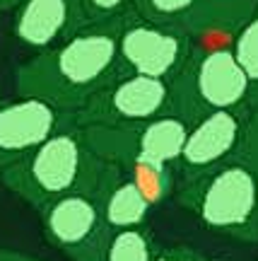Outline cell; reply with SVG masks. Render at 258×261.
Listing matches in <instances>:
<instances>
[{"label":"cell","mask_w":258,"mask_h":261,"mask_svg":"<svg viewBox=\"0 0 258 261\" xmlns=\"http://www.w3.org/2000/svg\"><path fill=\"white\" fill-rule=\"evenodd\" d=\"M119 24H84L73 37L39 51L17 68L19 97H34L65 114L80 112L94 94L119 77Z\"/></svg>","instance_id":"obj_1"},{"label":"cell","mask_w":258,"mask_h":261,"mask_svg":"<svg viewBox=\"0 0 258 261\" xmlns=\"http://www.w3.org/2000/svg\"><path fill=\"white\" fill-rule=\"evenodd\" d=\"M113 165L94 155L82 130L68 123L0 174V184L41 211L68 194L99 196Z\"/></svg>","instance_id":"obj_2"},{"label":"cell","mask_w":258,"mask_h":261,"mask_svg":"<svg viewBox=\"0 0 258 261\" xmlns=\"http://www.w3.org/2000/svg\"><path fill=\"white\" fill-rule=\"evenodd\" d=\"M179 203L205 230L258 244V172L241 155L186 181Z\"/></svg>","instance_id":"obj_3"},{"label":"cell","mask_w":258,"mask_h":261,"mask_svg":"<svg viewBox=\"0 0 258 261\" xmlns=\"http://www.w3.org/2000/svg\"><path fill=\"white\" fill-rule=\"evenodd\" d=\"M251 85L230 44L193 48L171 80V112L193 123L210 112H249Z\"/></svg>","instance_id":"obj_4"},{"label":"cell","mask_w":258,"mask_h":261,"mask_svg":"<svg viewBox=\"0 0 258 261\" xmlns=\"http://www.w3.org/2000/svg\"><path fill=\"white\" fill-rule=\"evenodd\" d=\"M119 61L123 73H135L171 83L181 73L193 39L181 24H159L142 17H128L116 27Z\"/></svg>","instance_id":"obj_5"},{"label":"cell","mask_w":258,"mask_h":261,"mask_svg":"<svg viewBox=\"0 0 258 261\" xmlns=\"http://www.w3.org/2000/svg\"><path fill=\"white\" fill-rule=\"evenodd\" d=\"M171 112V83L121 73L94 94L80 112L73 114L75 126H138Z\"/></svg>","instance_id":"obj_6"},{"label":"cell","mask_w":258,"mask_h":261,"mask_svg":"<svg viewBox=\"0 0 258 261\" xmlns=\"http://www.w3.org/2000/svg\"><path fill=\"white\" fill-rule=\"evenodd\" d=\"M41 227L48 244L73 261H99L109 227L92 194H68L51 201L41 211Z\"/></svg>","instance_id":"obj_7"},{"label":"cell","mask_w":258,"mask_h":261,"mask_svg":"<svg viewBox=\"0 0 258 261\" xmlns=\"http://www.w3.org/2000/svg\"><path fill=\"white\" fill-rule=\"evenodd\" d=\"M249 112H210L188 123L181 155L174 167L184 177V184L239 158L246 133Z\"/></svg>","instance_id":"obj_8"},{"label":"cell","mask_w":258,"mask_h":261,"mask_svg":"<svg viewBox=\"0 0 258 261\" xmlns=\"http://www.w3.org/2000/svg\"><path fill=\"white\" fill-rule=\"evenodd\" d=\"M68 123H73V114L34 97L0 104V174Z\"/></svg>","instance_id":"obj_9"},{"label":"cell","mask_w":258,"mask_h":261,"mask_svg":"<svg viewBox=\"0 0 258 261\" xmlns=\"http://www.w3.org/2000/svg\"><path fill=\"white\" fill-rule=\"evenodd\" d=\"M84 24L82 0H22L15 8L12 34L22 46L46 51Z\"/></svg>","instance_id":"obj_10"},{"label":"cell","mask_w":258,"mask_h":261,"mask_svg":"<svg viewBox=\"0 0 258 261\" xmlns=\"http://www.w3.org/2000/svg\"><path fill=\"white\" fill-rule=\"evenodd\" d=\"M102 208L104 225L109 230H130V227H145L152 205L145 196L130 181L116 165L111 169L109 179L104 181L102 191L97 196Z\"/></svg>","instance_id":"obj_11"},{"label":"cell","mask_w":258,"mask_h":261,"mask_svg":"<svg viewBox=\"0 0 258 261\" xmlns=\"http://www.w3.org/2000/svg\"><path fill=\"white\" fill-rule=\"evenodd\" d=\"M256 5L258 0H200L184 29L191 34V39H205V44L210 41V37L232 41L234 32L244 24V19L253 12Z\"/></svg>","instance_id":"obj_12"},{"label":"cell","mask_w":258,"mask_h":261,"mask_svg":"<svg viewBox=\"0 0 258 261\" xmlns=\"http://www.w3.org/2000/svg\"><path fill=\"white\" fill-rule=\"evenodd\" d=\"M121 172L138 187V191L145 196L152 208L164 203L169 196L174 194V167L150 158H135L128 165H123Z\"/></svg>","instance_id":"obj_13"},{"label":"cell","mask_w":258,"mask_h":261,"mask_svg":"<svg viewBox=\"0 0 258 261\" xmlns=\"http://www.w3.org/2000/svg\"><path fill=\"white\" fill-rule=\"evenodd\" d=\"M155 234L148 227L109 230L99 261H150L157 254Z\"/></svg>","instance_id":"obj_14"},{"label":"cell","mask_w":258,"mask_h":261,"mask_svg":"<svg viewBox=\"0 0 258 261\" xmlns=\"http://www.w3.org/2000/svg\"><path fill=\"white\" fill-rule=\"evenodd\" d=\"M230 48L251 85V107H253L258 104V5L234 32Z\"/></svg>","instance_id":"obj_15"},{"label":"cell","mask_w":258,"mask_h":261,"mask_svg":"<svg viewBox=\"0 0 258 261\" xmlns=\"http://www.w3.org/2000/svg\"><path fill=\"white\" fill-rule=\"evenodd\" d=\"M200 0H135L133 12L148 22L159 24H181L191 19Z\"/></svg>","instance_id":"obj_16"},{"label":"cell","mask_w":258,"mask_h":261,"mask_svg":"<svg viewBox=\"0 0 258 261\" xmlns=\"http://www.w3.org/2000/svg\"><path fill=\"white\" fill-rule=\"evenodd\" d=\"M135 0H82L87 24H121L133 15Z\"/></svg>","instance_id":"obj_17"},{"label":"cell","mask_w":258,"mask_h":261,"mask_svg":"<svg viewBox=\"0 0 258 261\" xmlns=\"http://www.w3.org/2000/svg\"><path fill=\"white\" fill-rule=\"evenodd\" d=\"M239 155L258 172V104H253L246 114V133Z\"/></svg>","instance_id":"obj_18"},{"label":"cell","mask_w":258,"mask_h":261,"mask_svg":"<svg viewBox=\"0 0 258 261\" xmlns=\"http://www.w3.org/2000/svg\"><path fill=\"white\" fill-rule=\"evenodd\" d=\"M150 261H208V259L203 254H198L195 249L186 247V244H171V247H159Z\"/></svg>","instance_id":"obj_19"},{"label":"cell","mask_w":258,"mask_h":261,"mask_svg":"<svg viewBox=\"0 0 258 261\" xmlns=\"http://www.w3.org/2000/svg\"><path fill=\"white\" fill-rule=\"evenodd\" d=\"M0 261H39V259L27 256V254L12 252V249H0Z\"/></svg>","instance_id":"obj_20"},{"label":"cell","mask_w":258,"mask_h":261,"mask_svg":"<svg viewBox=\"0 0 258 261\" xmlns=\"http://www.w3.org/2000/svg\"><path fill=\"white\" fill-rule=\"evenodd\" d=\"M22 0H0V10H15Z\"/></svg>","instance_id":"obj_21"}]
</instances>
